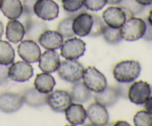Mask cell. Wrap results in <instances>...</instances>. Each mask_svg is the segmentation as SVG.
<instances>
[{
  "mask_svg": "<svg viewBox=\"0 0 152 126\" xmlns=\"http://www.w3.org/2000/svg\"><path fill=\"white\" fill-rule=\"evenodd\" d=\"M1 0H0V7H1Z\"/></svg>",
  "mask_w": 152,
  "mask_h": 126,
  "instance_id": "43",
  "label": "cell"
},
{
  "mask_svg": "<svg viewBox=\"0 0 152 126\" xmlns=\"http://www.w3.org/2000/svg\"><path fill=\"white\" fill-rule=\"evenodd\" d=\"M145 22V25H146V28H145V34H144L142 39L145 41L152 42V25L148 22V19H144Z\"/></svg>",
  "mask_w": 152,
  "mask_h": 126,
  "instance_id": "35",
  "label": "cell"
},
{
  "mask_svg": "<svg viewBox=\"0 0 152 126\" xmlns=\"http://www.w3.org/2000/svg\"><path fill=\"white\" fill-rule=\"evenodd\" d=\"M102 19L105 25L113 28H120L126 21V17L120 7L111 6L102 13Z\"/></svg>",
  "mask_w": 152,
  "mask_h": 126,
  "instance_id": "15",
  "label": "cell"
},
{
  "mask_svg": "<svg viewBox=\"0 0 152 126\" xmlns=\"http://www.w3.org/2000/svg\"><path fill=\"white\" fill-rule=\"evenodd\" d=\"M83 79L88 88L95 93L102 91L107 87L106 78L94 66H89L84 69Z\"/></svg>",
  "mask_w": 152,
  "mask_h": 126,
  "instance_id": "4",
  "label": "cell"
},
{
  "mask_svg": "<svg viewBox=\"0 0 152 126\" xmlns=\"http://www.w3.org/2000/svg\"><path fill=\"white\" fill-rule=\"evenodd\" d=\"M36 16L44 21H51L59 16V7L53 0H37L34 7Z\"/></svg>",
  "mask_w": 152,
  "mask_h": 126,
  "instance_id": "7",
  "label": "cell"
},
{
  "mask_svg": "<svg viewBox=\"0 0 152 126\" xmlns=\"http://www.w3.org/2000/svg\"><path fill=\"white\" fill-rule=\"evenodd\" d=\"M91 15L94 18V22L88 36L91 37H96L98 36L102 35L105 26L106 25L105 24L104 21H102V19L97 14L91 13Z\"/></svg>",
  "mask_w": 152,
  "mask_h": 126,
  "instance_id": "30",
  "label": "cell"
},
{
  "mask_svg": "<svg viewBox=\"0 0 152 126\" xmlns=\"http://www.w3.org/2000/svg\"><path fill=\"white\" fill-rule=\"evenodd\" d=\"M85 0H61L64 10L69 14V16L75 17L87 9L84 7Z\"/></svg>",
  "mask_w": 152,
  "mask_h": 126,
  "instance_id": "26",
  "label": "cell"
},
{
  "mask_svg": "<svg viewBox=\"0 0 152 126\" xmlns=\"http://www.w3.org/2000/svg\"><path fill=\"white\" fill-rule=\"evenodd\" d=\"M73 20H74V17L68 16V17L62 19L58 24L56 31H58L63 38L68 39L71 37H74L75 35L74 31H73Z\"/></svg>",
  "mask_w": 152,
  "mask_h": 126,
  "instance_id": "28",
  "label": "cell"
},
{
  "mask_svg": "<svg viewBox=\"0 0 152 126\" xmlns=\"http://www.w3.org/2000/svg\"><path fill=\"white\" fill-rule=\"evenodd\" d=\"M0 10L9 19H17L23 13V6L20 0H1Z\"/></svg>",
  "mask_w": 152,
  "mask_h": 126,
  "instance_id": "22",
  "label": "cell"
},
{
  "mask_svg": "<svg viewBox=\"0 0 152 126\" xmlns=\"http://www.w3.org/2000/svg\"><path fill=\"white\" fill-rule=\"evenodd\" d=\"M115 125H130V124L126 121H118L117 122Z\"/></svg>",
  "mask_w": 152,
  "mask_h": 126,
  "instance_id": "40",
  "label": "cell"
},
{
  "mask_svg": "<svg viewBox=\"0 0 152 126\" xmlns=\"http://www.w3.org/2000/svg\"><path fill=\"white\" fill-rule=\"evenodd\" d=\"M72 101L77 103H85L91 98V90L88 88L84 82L78 81L75 82L70 93Z\"/></svg>",
  "mask_w": 152,
  "mask_h": 126,
  "instance_id": "24",
  "label": "cell"
},
{
  "mask_svg": "<svg viewBox=\"0 0 152 126\" xmlns=\"http://www.w3.org/2000/svg\"><path fill=\"white\" fill-rule=\"evenodd\" d=\"M34 16H25V36L28 39L38 42L41 34L46 30H48V26L44 20Z\"/></svg>",
  "mask_w": 152,
  "mask_h": 126,
  "instance_id": "8",
  "label": "cell"
},
{
  "mask_svg": "<svg viewBox=\"0 0 152 126\" xmlns=\"http://www.w3.org/2000/svg\"><path fill=\"white\" fill-rule=\"evenodd\" d=\"M142 6H149L152 4V0H136Z\"/></svg>",
  "mask_w": 152,
  "mask_h": 126,
  "instance_id": "38",
  "label": "cell"
},
{
  "mask_svg": "<svg viewBox=\"0 0 152 126\" xmlns=\"http://www.w3.org/2000/svg\"><path fill=\"white\" fill-rule=\"evenodd\" d=\"M151 94V85L142 80L134 82L129 86L128 97L135 105H143Z\"/></svg>",
  "mask_w": 152,
  "mask_h": 126,
  "instance_id": "6",
  "label": "cell"
},
{
  "mask_svg": "<svg viewBox=\"0 0 152 126\" xmlns=\"http://www.w3.org/2000/svg\"><path fill=\"white\" fill-rule=\"evenodd\" d=\"M17 52L19 56L28 63L38 62L41 56V50L36 42L31 39L23 40L18 45Z\"/></svg>",
  "mask_w": 152,
  "mask_h": 126,
  "instance_id": "11",
  "label": "cell"
},
{
  "mask_svg": "<svg viewBox=\"0 0 152 126\" xmlns=\"http://www.w3.org/2000/svg\"><path fill=\"white\" fill-rule=\"evenodd\" d=\"M65 117L73 125H83L87 118L86 110L80 103H71L65 109Z\"/></svg>",
  "mask_w": 152,
  "mask_h": 126,
  "instance_id": "19",
  "label": "cell"
},
{
  "mask_svg": "<svg viewBox=\"0 0 152 126\" xmlns=\"http://www.w3.org/2000/svg\"><path fill=\"white\" fill-rule=\"evenodd\" d=\"M22 95L20 93L4 92L0 94V111L11 114L19 111L23 105Z\"/></svg>",
  "mask_w": 152,
  "mask_h": 126,
  "instance_id": "12",
  "label": "cell"
},
{
  "mask_svg": "<svg viewBox=\"0 0 152 126\" xmlns=\"http://www.w3.org/2000/svg\"><path fill=\"white\" fill-rule=\"evenodd\" d=\"M41 46L47 50H57L63 43V37L58 31L46 30L41 34L38 40Z\"/></svg>",
  "mask_w": 152,
  "mask_h": 126,
  "instance_id": "18",
  "label": "cell"
},
{
  "mask_svg": "<svg viewBox=\"0 0 152 126\" xmlns=\"http://www.w3.org/2000/svg\"><path fill=\"white\" fill-rule=\"evenodd\" d=\"M48 93H43L38 91L35 87L27 89L22 93L24 103L32 108L42 107L47 104Z\"/></svg>",
  "mask_w": 152,
  "mask_h": 126,
  "instance_id": "20",
  "label": "cell"
},
{
  "mask_svg": "<svg viewBox=\"0 0 152 126\" xmlns=\"http://www.w3.org/2000/svg\"><path fill=\"white\" fill-rule=\"evenodd\" d=\"M3 33H4V25H3V23L1 22V21L0 20V39L2 36Z\"/></svg>",
  "mask_w": 152,
  "mask_h": 126,
  "instance_id": "41",
  "label": "cell"
},
{
  "mask_svg": "<svg viewBox=\"0 0 152 126\" xmlns=\"http://www.w3.org/2000/svg\"><path fill=\"white\" fill-rule=\"evenodd\" d=\"M59 1H61V0H59Z\"/></svg>",
  "mask_w": 152,
  "mask_h": 126,
  "instance_id": "44",
  "label": "cell"
},
{
  "mask_svg": "<svg viewBox=\"0 0 152 126\" xmlns=\"http://www.w3.org/2000/svg\"><path fill=\"white\" fill-rule=\"evenodd\" d=\"M141 65L136 60H124L118 62L113 70L114 79L120 83H130L138 78Z\"/></svg>",
  "mask_w": 152,
  "mask_h": 126,
  "instance_id": "1",
  "label": "cell"
},
{
  "mask_svg": "<svg viewBox=\"0 0 152 126\" xmlns=\"http://www.w3.org/2000/svg\"><path fill=\"white\" fill-rule=\"evenodd\" d=\"M25 27L17 19H10L6 25L5 36L7 39L12 43H18L24 38Z\"/></svg>",
  "mask_w": 152,
  "mask_h": 126,
  "instance_id": "21",
  "label": "cell"
},
{
  "mask_svg": "<svg viewBox=\"0 0 152 126\" xmlns=\"http://www.w3.org/2000/svg\"><path fill=\"white\" fill-rule=\"evenodd\" d=\"M56 84L54 78L49 73L43 72L37 74L34 80V87L43 93H49Z\"/></svg>",
  "mask_w": 152,
  "mask_h": 126,
  "instance_id": "23",
  "label": "cell"
},
{
  "mask_svg": "<svg viewBox=\"0 0 152 126\" xmlns=\"http://www.w3.org/2000/svg\"><path fill=\"white\" fill-rule=\"evenodd\" d=\"M38 62L40 70L49 74L57 71L60 65L59 54L53 50H47L45 51L41 54Z\"/></svg>",
  "mask_w": 152,
  "mask_h": 126,
  "instance_id": "16",
  "label": "cell"
},
{
  "mask_svg": "<svg viewBox=\"0 0 152 126\" xmlns=\"http://www.w3.org/2000/svg\"><path fill=\"white\" fill-rule=\"evenodd\" d=\"M136 126H152V115L147 111H140L134 117Z\"/></svg>",
  "mask_w": 152,
  "mask_h": 126,
  "instance_id": "29",
  "label": "cell"
},
{
  "mask_svg": "<svg viewBox=\"0 0 152 126\" xmlns=\"http://www.w3.org/2000/svg\"><path fill=\"white\" fill-rule=\"evenodd\" d=\"M94 18L91 13L86 11L82 12L74 18L73 20V31L75 35L79 36H88L92 25H93Z\"/></svg>",
  "mask_w": 152,
  "mask_h": 126,
  "instance_id": "14",
  "label": "cell"
},
{
  "mask_svg": "<svg viewBox=\"0 0 152 126\" xmlns=\"http://www.w3.org/2000/svg\"><path fill=\"white\" fill-rule=\"evenodd\" d=\"M9 78L17 82L28 81L34 75V69L31 64L25 61H18L10 64L8 68Z\"/></svg>",
  "mask_w": 152,
  "mask_h": 126,
  "instance_id": "9",
  "label": "cell"
},
{
  "mask_svg": "<svg viewBox=\"0 0 152 126\" xmlns=\"http://www.w3.org/2000/svg\"><path fill=\"white\" fill-rule=\"evenodd\" d=\"M15 59L14 49L7 41L0 40V64L8 66Z\"/></svg>",
  "mask_w": 152,
  "mask_h": 126,
  "instance_id": "25",
  "label": "cell"
},
{
  "mask_svg": "<svg viewBox=\"0 0 152 126\" xmlns=\"http://www.w3.org/2000/svg\"><path fill=\"white\" fill-rule=\"evenodd\" d=\"M8 78V68L7 65H3L0 64V85L7 82Z\"/></svg>",
  "mask_w": 152,
  "mask_h": 126,
  "instance_id": "34",
  "label": "cell"
},
{
  "mask_svg": "<svg viewBox=\"0 0 152 126\" xmlns=\"http://www.w3.org/2000/svg\"><path fill=\"white\" fill-rule=\"evenodd\" d=\"M144 105H145L144 106H145V110L152 115V96H150V97L147 99Z\"/></svg>",
  "mask_w": 152,
  "mask_h": 126,
  "instance_id": "36",
  "label": "cell"
},
{
  "mask_svg": "<svg viewBox=\"0 0 152 126\" xmlns=\"http://www.w3.org/2000/svg\"><path fill=\"white\" fill-rule=\"evenodd\" d=\"M121 7V8L123 9V12H124V13H125V15H126V19H130V18L133 17V16H134V13H132V12L131 11V10H129V9L126 8V7Z\"/></svg>",
  "mask_w": 152,
  "mask_h": 126,
  "instance_id": "37",
  "label": "cell"
},
{
  "mask_svg": "<svg viewBox=\"0 0 152 126\" xmlns=\"http://www.w3.org/2000/svg\"><path fill=\"white\" fill-rule=\"evenodd\" d=\"M37 0H22L23 13L25 16H34V7Z\"/></svg>",
  "mask_w": 152,
  "mask_h": 126,
  "instance_id": "33",
  "label": "cell"
},
{
  "mask_svg": "<svg viewBox=\"0 0 152 126\" xmlns=\"http://www.w3.org/2000/svg\"><path fill=\"white\" fill-rule=\"evenodd\" d=\"M107 4V0H85L84 7L91 11H98L103 8Z\"/></svg>",
  "mask_w": 152,
  "mask_h": 126,
  "instance_id": "32",
  "label": "cell"
},
{
  "mask_svg": "<svg viewBox=\"0 0 152 126\" xmlns=\"http://www.w3.org/2000/svg\"><path fill=\"white\" fill-rule=\"evenodd\" d=\"M61 55L66 59H77L86 52V43L80 38L71 37L63 42L61 46Z\"/></svg>",
  "mask_w": 152,
  "mask_h": 126,
  "instance_id": "5",
  "label": "cell"
},
{
  "mask_svg": "<svg viewBox=\"0 0 152 126\" xmlns=\"http://www.w3.org/2000/svg\"><path fill=\"white\" fill-rule=\"evenodd\" d=\"M71 94L64 90H56L48 94L47 104L56 112H64L72 103Z\"/></svg>",
  "mask_w": 152,
  "mask_h": 126,
  "instance_id": "10",
  "label": "cell"
},
{
  "mask_svg": "<svg viewBox=\"0 0 152 126\" xmlns=\"http://www.w3.org/2000/svg\"><path fill=\"white\" fill-rule=\"evenodd\" d=\"M122 0H107V4L114 5V4H120Z\"/></svg>",
  "mask_w": 152,
  "mask_h": 126,
  "instance_id": "39",
  "label": "cell"
},
{
  "mask_svg": "<svg viewBox=\"0 0 152 126\" xmlns=\"http://www.w3.org/2000/svg\"><path fill=\"white\" fill-rule=\"evenodd\" d=\"M94 97L96 102L105 108H110L118 102L120 94L117 87L107 86L102 91L95 93Z\"/></svg>",
  "mask_w": 152,
  "mask_h": 126,
  "instance_id": "17",
  "label": "cell"
},
{
  "mask_svg": "<svg viewBox=\"0 0 152 126\" xmlns=\"http://www.w3.org/2000/svg\"><path fill=\"white\" fill-rule=\"evenodd\" d=\"M58 74L65 81L75 83L83 78L84 68L77 59H65L60 62Z\"/></svg>",
  "mask_w": 152,
  "mask_h": 126,
  "instance_id": "3",
  "label": "cell"
},
{
  "mask_svg": "<svg viewBox=\"0 0 152 126\" xmlns=\"http://www.w3.org/2000/svg\"><path fill=\"white\" fill-rule=\"evenodd\" d=\"M118 5L119 7L129 9L134 16L141 13L144 10V6L140 4L136 0H122Z\"/></svg>",
  "mask_w": 152,
  "mask_h": 126,
  "instance_id": "31",
  "label": "cell"
},
{
  "mask_svg": "<svg viewBox=\"0 0 152 126\" xmlns=\"http://www.w3.org/2000/svg\"><path fill=\"white\" fill-rule=\"evenodd\" d=\"M147 19H148V22H149V23L152 25V9L151 10V11L149 12V14H148V18H147Z\"/></svg>",
  "mask_w": 152,
  "mask_h": 126,
  "instance_id": "42",
  "label": "cell"
},
{
  "mask_svg": "<svg viewBox=\"0 0 152 126\" xmlns=\"http://www.w3.org/2000/svg\"><path fill=\"white\" fill-rule=\"evenodd\" d=\"M86 114L88 119L94 125H105L109 121V114L106 108L96 102L88 105Z\"/></svg>",
  "mask_w": 152,
  "mask_h": 126,
  "instance_id": "13",
  "label": "cell"
},
{
  "mask_svg": "<svg viewBox=\"0 0 152 126\" xmlns=\"http://www.w3.org/2000/svg\"><path fill=\"white\" fill-rule=\"evenodd\" d=\"M145 28L146 25L144 19L133 16L126 19L123 26L120 28V31L123 39L134 42L142 38Z\"/></svg>",
  "mask_w": 152,
  "mask_h": 126,
  "instance_id": "2",
  "label": "cell"
},
{
  "mask_svg": "<svg viewBox=\"0 0 152 126\" xmlns=\"http://www.w3.org/2000/svg\"><path fill=\"white\" fill-rule=\"evenodd\" d=\"M102 36L106 42L110 44H117L123 41V37L120 34V28H113L105 25Z\"/></svg>",
  "mask_w": 152,
  "mask_h": 126,
  "instance_id": "27",
  "label": "cell"
}]
</instances>
